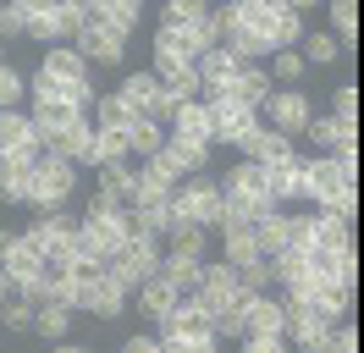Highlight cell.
<instances>
[{"label":"cell","mask_w":364,"mask_h":353,"mask_svg":"<svg viewBox=\"0 0 364 353\" xmlns=\"http://www.w3.org/2000/svg\"><path fill=\"white\" fill-rule=\"evenodd\" d=\"M45 149L61 154V160H72V166H77V160L89 166V154H94V122H89V116H83V122H72L67 132H55V138H50Z\"/></svg>","instance_id":"cell-17"},{"label":"cell","mask_w":364,"mask_h":353,"mask_svg":"<svg viewBox=\"0 0 364 353\" xmlns=\"http://www.w3.org/2000/svg\"><path fill=\"white\" fill-rule=\"evenodd\" d=\"M309 232H315V248H353V221H342L337 210L309 216Z\"/></svg>","instance_id":"cell-22"},{"label":"cell","mask_w":364,"mask_h":353,"mask_svg":"<svg viewBox=\"0 0 364 353\" xmlns=\"http://www.w3.org/2000/svg\"><path fill=\"white\" fill-rule=\"evenodd\" d=\"M155 265H160V243L155 238H133V243H122L111 260H105V276H116V282L133 293L138 282L155 276Z\"/></svg>","instance_id":"cell-3"},{"label":"cell","mask_w":364,"mask_h":353,"mask_svg":"<svg viewBox=\"0 0 364 353\" xmlns=\"http://www.w3.org/2000/svg\"><path fill=\"white\" fill-rule=\"evenodd\" d=\"M160 144H166V127H160V122H149V116H133V122H127V154L155 160Z\"/></svg>","instance_id":"cell-28"},{"label":"cell","mask_w":364,"mask_h":353,"mask_svg":"<svg viewBox=\"0 0 364 353\" xmlns=\"http://www.w3.org/2000/svg\"><path fill=\"white\" fill-rule=\"evenodd\" d=\"M77 309H89V315H105V320H111V315L127 309V287L100 270V276H89V282L77 287Z\"/></svg>","instance_id":"cell-8"},{"label":"cell","mask_w":364,"mask_h":353,"mask_svg":"<svg viewBox=\"0 0 364 353\" xmlns=\"http://www.w3.org/2000/svg\"><path fill=\"white\" fill-rule=\"evenodd\" d=\"M100 194H111L122 210H133V204H138V166H127V160L100 166Z\"/></svg>","instance_id":"cell-18"},{"label":"cell","mask_w":364,"mask_h":353,"mask_svg":"<svg viewBox=\"0 0 364 353\" xmlns=\"http://www.w3.org/2000/svg\"><path fill=\"white\" fill-rule=\"evenodd\" d=\"M39 72H45V78L61 88V94H67L72 83H89V72H83V56H77L72 44H55V50H45V66H39Z\"/></svg>","instance_id":"cell-12"},{"label":"cell","mask_w":364,"mask_h":353,"mask_svg":"<svg viewBox=\"0 0 364 353\" xmlns=\"http://www.w3.org/2000/svg\"><path fill=\"white\" fill-rule=\"evenodd\" d=\"M160 342V337H155ZM160 353H215V337H205V342H188V337H166L160 342Z\"/></svg>","instance_id":"cell-50"},{"label":"cell","mask_w":364,"mask_h":353,"mask_svg":"<svg viewBox=\"0 0 364 353\" xmlns=\"http://www.w3.org/2000/svg\"><path fill=\"white\" fill-rule=\"evenodd\" d=\"M0 320L11 331H33V304H23V298H6L0 304Z\"/></svg>","instance_id":"cell-45"},{"label":"cell","mask_w":364,"mask_h":353,"mask_svg":"<svg viewBox=\"0 0 364 353\" xmlns=\"http://www.w3.org/2000/svg\"><path fill=\"white\" fill-rule=\"evenodd\" d=\"M265 194H271L276 210H282V204H293V199H304V160H298V154L265 172Z\"/></svg>","instance_id":"cell-16"},{"label":"cell","mask_w":364,"mask_h":353,"mask_svg":"<svg viewBox=\"0 0 364 353\" xmlns=\"http://www.w3.org/2000/svg\"><path fill=\"white\" fill-rule=\"evenodd\" d=\"M28 39L33 44H61V22H55V6L50 0H28Z\"/></svg>","instance_id":"cell-29"},{"label":"cell","mask_w":364,"mask_h":353,"mask_svg":"<svg viewBox=\"0 0 364 353\" xmlns=\"http://www.w3.org/2000/svg\"><path fill=\"white\" fill-rule=\"evenodd\" d=\"M232 270H237V293H243V298H254V293H271V260H254V265H232Z\"/></svg>","instance_id":"cell-36"},{"label":"cell","mask_w":364,"mask_h":353,"mask_svg":"<svg viewBox=\"0 0 364 353\" xmlns=\"http://www.w3.org/2000/svg\"><path fill=\"white\" fill-rule=\"evenodd\" d=\"M243 353H287L282 337H243Z\"/></svg>","instance_id":"cell-51"},{"label":"cell","mask_w":364,"mask_h":353,"mask_svg":"<svg viewBox=\"0 0 364 353\" xmlns=\"http://www.w3.org/2000/svg\"><path fill=\"white\" fill-rule=\"evenodd\" d=\"M304 132H309L326 154H337L342 144H353V138H359V132L348 127V122H337V116H309V127H304Z\"/></svg>","instance_id":"cell-30"},{"label":"cell","mask_w":364,"mask_h":353,"mask_svg":"<svg viewBox=\"0 0 364 353\" xmlns=\"http://www.w3.org/2000/svg\"><path fill=\"white\" fill-rule=\"evenodd\" d=\"M205 11H210V6H199V0H166V6H160V28H166V33L199 28V22H205Z\"/></svg>","instance_id":"cell-32"},{"label":"cell","mask_w":364,"mask_h":353,"mask_svg":"<svg viewBox=\"0 0 364 353\" xmlns=\"http://www.w3.org/2000/svg\"><path fill=\"white\" fill-rule=\"evenodd\" d=\"M28 122H33V132L39 138H55V132H67L72 122H83V110H72L67 100H33V110H28Z\"/></svg>","instance_id":"cell-15"},{"label":"cell","mask_w":364,"mask_h":353,"mask_svg":"<svg viewBox=\"0 0 364 353\" xmlns=\"http://www.w3.org/2000/svg\"><path fill=\"white\" fill-rule=\"evenodd\" d=\"M199 72H193V66H177V72H166V78H160V100H166V105L177 110V105H188V100H199Z\"/></svg>","instance_id":"cell-27"},{"label":"cell","mask_w":364,"mask_h":353,"mask_svg":"<svg viewBox=\"0 0 364 353\" xmlns=\"http://www.w3.org/2000/svg\"><path fill=\"white\" fill-rule=\"evenodd\" d=\"M171 248H166V254H188V260H205V248H210V232L205 226H182V232H171Z\"/></svg>","instance_id":"cell-38"},{"label":"cell","mask_w":364,"mask_h":353,"mask_svg":"<svg viewBox=\"0 0 364 353\" xmlns=\"http://www.w3.org/2000/svg\"><path fill=\"white\" fill-rule=\"evenodd\" d=\"M254 243H259V254H265V260H276V254H282V248H287V210H259V216H254Z\"/></svg>","instance_id":"cell-19"},{"label":"cell","mask_w":364,"mask_h":353,"mask_svg":"<svg viewBox=\"0 0 364 353\" xmlns=\"http://www.w3.org/2000/svg\"><path fill=\"white\" fill-rule=\"evenodd\" d=\"M237 149H243V160H254L259 172H271L282 160H293V138H282V132H271V127H254Z\"/></svg>","instance_id":"cell-9"},{"label":"cell","mask_w":364,"mask_h":353,"mask_svg":"<svg viewBox=\"0 0 364 353\" xmlns=\"http://www.w3.org/2000/svg\"><path fill=\"white\" fill-rule=\"evenodd\" d=\"M105 28L127 39V33L138 28V0H105Z\"/></svg>","instance_id":"cell-39"},{"label":"cell","mask_w":364,"mask_h":353,"mask_svg":"<svg viewBox=\"0 0 364 353\" xmlns=\"http://www.w3.org/2000/svg\"><path fill=\"white\" fill-rule=\"evenodd\" d=\"M0 265H6V276H11L17 287H23V282H39V276H45V254H39V248H33L28 238L11 243V254H6Z\"/></svg>","instance_id":"cell-21"},{"label":"cell","mask_w":364,"mask_h":353,"mask_svg":"<svg viewBox=\"0 0 364 353\" xmlns=\"http://www.w3.org/2000/svg\"><path fill=\"white\" fill-rule=\"evenodd\" d=\"M331 116L353 127V116H359V88H353V83H342L337 94H331Z\"/></svg>","instance_id":"cell-44"},{"label":"cell","mask_w":364,"mask_h":353,"mask_svg":"<svg viewBox=\"0 0 364 353\" xmlns=\"http://www.w3.org/2000/svg\"><path fill=\"white\" fill-rule=\"evenodd\" d=\"M28 138H33V122H28V110H0V154L23 149Z\"/></svg>","instance_id":"cell-34"},{"label":"cell","mask_w":364,"mask_h":353,"mask_svg":"<svg viewBox=\"0 0 364 353\" xmlns=\"http://www.w3.org/2000/svg\"><path fill=\"white\" fill-rule=\"evenodd\" d=\"M342 56V44H337V33H304V61H337Z\"/></svg>","instance_id":"cell-40"},{"label":"cell","mask_w":364,"mask_h":353,"mask_svg":"<svg viewBox=\"0 0 364 353\" xmlns=\"http://www.w3.org/2000/svg\"><path fill=\"white\" fill-rule=\"evenodd\" d=\"M122 33H111V28H83L77 39H72V50L83 56V61H100V66H116L122 61Z\"/></svg>","instance_id":"cell-14"},{"label":"cell","mask_w":364,"mask_h":353,"mask_svg":"<svg viewBox=\"0 0 364 353\" xmlns=\"http://www.w3.org/2000/svg\"><path fill=\"white\" fill-rule=\"evenodd\" d=\"M326 353H359V331H353V320H348V326H331Z\"/></svg>","instance_id":"cell-49"},{"label":"cell","mask_w":364,"mask_h":353,"mask_svg":"<svg viewBox=\"0 0 364 353\" xmlns=\"http://www.w3.org/2000/svg\"><path fill=\"white\" fill-rule=\"evenodd\" d=\"M122 94V105L133 110V116H149V105H155V94H160V78L155 72H127V83L116 88Z\"/></svg>","instance_id":"cell-24"},{"label":"cell","mask_w":364,"mask_h":353,"mask_svg":"<svg viewBox=\"0 0 364 353\" xmlns=\"http://www.w3.org/2000/svg\"><path fill=\"white\" fill-rule=\"evenodd\" d=\"M348 188H353V176L342 172L331 154H320V160H309V166H304V194L320 199V210H331V204H337Z\"/></svg>","instance_id":"cell-6"},{"label":"cell","mask_w":364,"mask_h":353,"mask_svg":"<svg viewBox=\"0 0 364 353\" xmlns=\"http://www.w3.org/2000/svg\"><path fill=\"white\" fill-rule=\"evenodd\" d=\"M28 94V83H23V72H11V66L0 61V110H17V100Z\"/></svg>","instance_id":"cell-43"},{"label":"cell","mask_w":364,"mask_h":353,"mask_svg":"<svg viewBox=\"0 0 364 353\" xmlns=\"http://www.w3.org/2000/svg\"><path fill=\"white\" fill-rule=\"evenodd\" d=\"M0 199H6V204H28V176L0 166Z\"/></svg>","instance_id":"cell-46"},{"label":"cell","mask_w":364,"mask_h":353,"mask_svg":"<svg viewBox=\"0 0 364 353\" xmlns=\"http://www.w3.org/2000/svg\"><path fill=\"white\" fill-rule=\"evenodd\" d=\"M28 33V6H0V39Z\"/></svg>","instance_id":"cell-47"},{"label":"cell","mask_w":364,"mask_h":353,"mask_svg":"<svg viewBox=\"0 0 364 353\" xmlns=\"http://www.w3.org/2000/svg\"><path fill=\"white\" fill-rule=\"evenodd\" d=\"M122 353H160V342H155V337H127Z\"/></svg>","instance_id":"cell-52"},{"label":"cell","mask_w":364,"mask_h":353,"mask_svg":"<svg viewBox=\"0 0 364 353\" xmlns=\"http://www.w3.org/2000/svg\"><path fill=\"white\" fill-rule=\"evenodd\" d=\"M309 94L304 88H276L271 100H265V122H271V132H282V138H293V132L309 127Z\"/></svg>","instance_id":"cell-5"},{"label":"cell","mask_w":364,"mask_h":353,"mask_svg":"<svg viewBox=\"0 0 364 353\" xmlns=\"http://www.w3.org/2000/svg\"><path fill=\"white\" fill-rule=\"evenodd\" d=\"M116 210H122V204H116L111 194H94V204H89V216H116Z\"/></svg>","instance_id":"cell-53"},{"label":"cell","mask_w":364,"mask_h":353,"mask_svg":"<svg viewBox=\"0 0 364 353\" xmlns=\"http://www.w3.org/2000/svg\"><path fill=\"white\" fill-rule=\"evenodd\" d=\"M111 160H127V132L94 127V154H89V166L100 172V166H111Z\"/></svg>","instance_id":"cell-33"},{"label":"cell","mask_w":364,"mask_h":353,"mask_svg":"<svg viewBox=\"0 0 364 353\" xmlns=\"http://www.w3.org/2000/svg\"><path fill=\"white\" fill-rule=\"evenodd\" d=\"M193 72H199V83H205V88H227L232 72H237V61H232L221 44H215V50H205V56L193 61Z\"/></svg>","instance_id":"cell-31"},{"label":"cell","mask_w":364,"mask_h":353,"mask_svg":"<svg viewBox=\"0 0 364 353\" xmlns=\"http://www.w3.org/2000/svg\"><path fill=\"white\" fill-rule=\"evenodd\" d=\"M72 172H77L72 160H61V154H45V160H39V172L28 176V204H33L39 216L61 210V204H67V194H72V182H77Z\"/></svg>","instance_id":"cell-2"},{"label":"cell","mask_w":364,"mask_h":353,"mask_svg":"<svg viewBox=\"0 0 364 353\" xmlns=\"http://www.w3.org/2000/svg\"><path fill=\"white\" fill-rule=\"evenodd\" d=\"M127 122H133V110L122 105V94H105V100H94V127H116V132H127Z\"/></svg>","instance_id":"cell-37"},{"label":"cell","mask_w":364,"mask_h":353,"mask_svg":"<svg viewBox=\"0 0 364 353\" xmlns=\"http://www.w3.org/2000/svg\"><path fill=\"white\" fill-rule=\"evenodd\" d=\"M221 243H227V254H221L227 265L265 260V254H259V243H254V226H243V221H227V226H221Z\"/></svg>","instance_id":"cell-23"},{"label":"cell","mask_w":364,"mask_h":353,"mask_svg":"<svg viewBox=\"0 0 364 353\" xmlns=\"http://www.w3.org/2000/svg\"><path fill=\"white\" fill-rule=\"evenodd\" d=\"M243 326H249V337H282L287 331V320H282V304H276L271 293H254V298H243ZM287 342V337H282Z\"/></svg>","instance_id":"cell-11"},{"label":"cell","mask_w":364,"mask_h":353,"mask_svg":"<svg viewBox=\"0 0 364 353\" xmlns=\"http://www.w3.org/2000/svg\"><path fill=\"white\" fill-rule=\"evenodd\" d=\"M205 110H210V144H243L259 127V110L237 105L227 88H205Z\"/></svg>","instance_id":"cell-1"},{"label":"cell","mask_w":364,"mask_h":353,"mask_svg":"<svg viewBox=\"0 0 364 353\" xmlns=\"http://www.w3.org/2000/svg\"><path fill=\"white\" fill-rule=\"evenodd\" d=\"M55 22H61V44H72L83 33V6H55Z\"/></svg>","instance_id":"cell-48"},{"label":"cell","mask_w":364,"mask_h":353,"mask_svg":"<svg viewBox=\"0 0 364 353\" xmlns=\"http://www.w3.org/2000/svg\"><path fill=\"white\" fill-rule=\"evenodd\" d=\"M6 298H17V282H11L6 270H0V304H6Z\"/></svg>","instance_id":"cell-54"},{"label":"cell","mask_w":364,"mask_h":353,"mask_svg":"<svg viewBox=\"0 0 364 353\" xmlns=\"http://www.w3.org/2000/svg\"><path fill=\"white\" fill-rule=\"evenodd\" d=\"M155 326H160V342H166V337H188V342L215 337V331H210V315L193 304V298H177V309H171V315H160ZM215 342H221V337H215Z\"/></svg>","instance_id":"cell-7"},{"label":"cell","mask_w":364,"mask_h":353,"mask_svg":"<svg viewBox=\"0 0 364 353\" xmlns=\"http://www.w3.org/2000/svg\"><path fill=\"white\" fill-rule=\"evenodd\" d=\"M331 33H337V44L342 39L353 44V33H359V6H353V0H337V6H331Z\"/></svg>","instance_id":"cell-41"},{"label":"cell","mask_w":364,"mask_h":353,"mask_svg":"<svg viewBox=\"0 0 364 353\" xmlns=\"http://www.w3.org/2000/svg\"><path fill=\"white\" fill-rule=\"evenodd\" d=\"M227 94L237 100V105H249V110H265V100L276 94V83H271V72L254 61V66H237V72H232Z\"/></svg>","instance_id":"cell-10"},{"label":"cell","mask_w":364,"mask_h":353,"mask_svg":"<svg viewBox=\"0 0 364 353\" xmlns=\"http://www.w3.org/2000/svg\"><path fill=\"white\" fill-rule=\"evenodd\" d=\"M55 353H89V348H77V342H55Z\"/></svg>","instance_id":"cell-56"},{"label":"cell","mask_w":364,"mask_h":353,"mask_svg":"<svg viewBox=\"0 0 364 353\" xmlns=\"http://www.w3.org/2000/svg\"><path fill=\"white\" fill-rule=\"evenodd\" d=\"M160 154L177 166L182 176H193V172H205V160H210V144H188V138H171L166 132V144H160Z\"/></svg>","instance_id":"cell-26"},{"label":"cell","mask_w":364,"mask_h":353,"mask_svg":"<svg viewBox=\"0 0 364 353\" xmlns=\"http://www.w3.org/2000/svg\"><path fill=\"white\" fill-rule=\"evenodd\" d=\"M138 315H149V320H160V315H171L177 309V287L160 282V276H149V282H138Z\"/></svg>","instance_id":"cell-25"},{"label":"cell","mask_w":364,"mask_h":353,"mask_svg":"<svg viewBox=\"0 0 364 353\" xmlns=\"http://www.w3.org/2000/svg\"><path fill=\"white\" fill-rule=\"evenodd\" d=\"M155 276L177 287V298H193V287H199V276H205V260H188V254H166V248H160Z\"/></svg>","instance_id":"cell-13"},{"label":"cell","mask_w":364,"mask_h":353,"mask_svg":"<svg viewBox=\"0 0 364 353\" xmlns=\"http://www.w3.org/2000/svg\"><path fill=\"white\" fill-rule=\"evenodd\" d=\"M171 138H188V144H210V110H205V100H188V105L171 110Z\"/></svg>","instance_id":"cell-20"},{"label":"cell","mask_w":364,"mask_h":353,"mask_svg":"<svg viewBox=\"0 0 364 353\" xmlns=\"http://www.w3.org/2000/svg\"><path fill=\"white\" fill-rule=\"evenodd\" d=\"M67 326H72V309H61V304H39L33 309V331L50 337V342H67Z\"/></svg>","instance_id":"cell-35"},{"label":"cell","mask_w":364,"mask_h":353,"mask_svg":"<svg viewBox=\"0 0 364 353\" xmlns=\"http://www.w3.org/2000/svg\"><path fill=\"white\" fill-rule=\"evenodd\" d=\"M11 243H17V232H0V260L11 254Z\"/></svg>","instance_id":"cell-55"},{"label":"cell","mask_w":364,"mask_h":353,"mask_svg":"<svg viewBox=\"0 0 364 353\" xmlns=\"http://www.w3.org/2000/svg\"><path fill=\"white\" fill-rule=\"evenodd\" d=\"M182 204L193 210V221L205 226V232H221V216H227V199H221V182L210 172H193V176H182Z\"/></svg>","instance_id":"cell-4"},{"label":"cell","mask_w":364,"mask_h":353,"mask_svg":"<svg viewBox=\"0 0 364 353\" xmlns=\"http://www.w3.org/2000/svg\"><path fill=\"white\" fill-rule=\"evenodd\" d=\"M265 72H271V83H298V78H304V56H298V50H276V61L265 66Z\"/></svg>","instance_id":"cell-42"}]
</instances>
